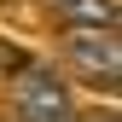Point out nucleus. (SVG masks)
Wrapping results in <instances>:
<instances>
[{
	"mask_svg": "<svg viewBox=\"0 0 122 122\" xmlns=\"http://www.w3.org/2000/svg\"><path fill=\"white\" fill-rule=\"evenodd\" d=\"M76 122H116V116H76Z\"/></svg>",
	"mask_w": 122,
	"mask_h": 122,
	"instance_id": "obj_4",
	"label": "nucleus"
},
{
	"mask_svg": "<svg viewBox=\"0 0 122 122\" xmlns=\"http://www.w3.org/2000/svg\"><path fill=\"white\" fill-rule=\"evenodd\" d=\"M70 29H116V0H47Z\"/></svg>",
	"mask_w": 122,
	"mask_h": 122,
	"instance_id": "obj_3",
	"label": "nucleus"
},
{
	"mask_svg": "<svg viewBox=\"0 0 122 122\" xmlns=\"http://www.w3.org/2000/svg\"><path fill=\"white\" fill-rule=\"evenodd\" d=\"M12 99H18V122H76V99L52 70H23Z\"/></svg>",
	"mask_w": 122,
	"mask_h": 122,
	"instance_id": "obj_1",
	"label": "nucleus"
},
{
	"mask_svg": "<svg viewBox=\"0 0 122 122\" xmlns=\"http://www.w3.org/2000/svg\"><path fill=\"white\" fill-rule=\"evenodd\" d=\"M70 64L81 70V76H93V81L111 87L116 76H122V47H116V29H70Z\"/></svg>",
	"mask_w": 122,
	"mask_h": 122,
	"instance_id": "obj_2",
	"label": "nucleus"
}]
</instances>
